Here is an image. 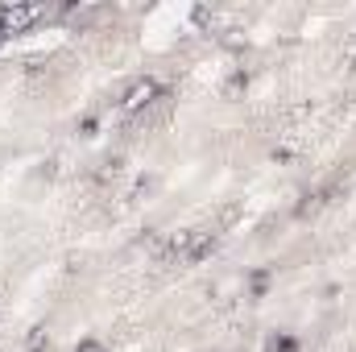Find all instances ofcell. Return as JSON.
Wrapping results in <instances>:
<instances>
[{"instance_id": "cell-3", "label": "cell", "mask_w": 356, "mask_h": 352, "mask_svg": "<svg viewBox=\"0 0 356 352\" xmlns=\"http://www.w3.org/2000/svg\"><path fill=\"white\" fill-rule=\"evenodd\" d=\"M75 352H108V349H104V340H91V336H88V340H79V344H75Z\"/></svg>"}, {"instance_id": "cell-2", "label": "cell", "mask_w": 356, "mask_h": 352, "mask_svg": "<svg viewBox=\"0 0 356 352\" xmlns=\"http://www.w3.org/2000/svg\"><path fill=\"white\" fill-rule=\"evenodd\" d=\"M162 99V88H158V79H149V75H141V79H133L124 95H120V104H124V112H145V108H154Z\"/></svg>"}, {"instance_id": "cell-1", "label": "cell", "mask_w": 356, "mask_h": 352, "mask_svg": "<svg viewBox=\"0 0 356 352\" xmlns=\"http://www.w3.org/2000/svg\"><path fill=\"white\" fill-rule=\"evenodd\" d=\"M46 17H50L46 4H0V42L4 38H17V33H29Z\"/></svg>"}]
</instances>
